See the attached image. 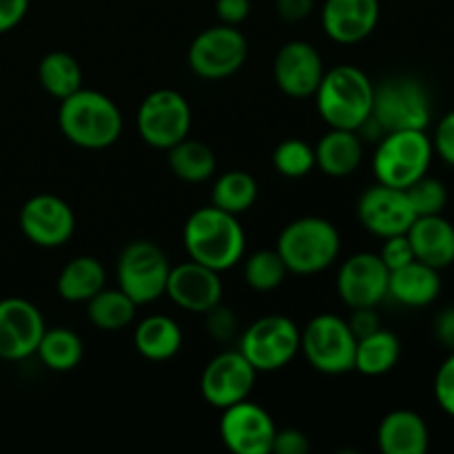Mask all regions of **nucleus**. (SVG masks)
Segmentation results:
<instances>
[{"instance_id": "nucleus-1", "label": "nucleus", "mask_w": 454, "mask_h": 454, "mask_svg": "<svg viewBox=\"0 0 454 454\" xmlns=\"http://www.w3.org/2000/svg\"><path fill=\"white\" fill-rule=\"evenodd\" d=\"M182 242L191 260L217 273L238 266L247 251V233L238 215H231L213 204L191 213L182 231Z\"/></svg>"}, {"instance_id": "nucleus-2", "label": "nucleus", "mask_w": 454, "mask_h": 454, "mask_svg": "<svg viewBox=\"0 0 454 454\" xmlns=\"http://www.w3.org/2000/svg\"><path fill=\"white\" fill-rule=\"evenodd\" d=\"M58 127L71 145L80 149H109L122 136V111L120 106L96 89H78L60 100Z\"/></svg>"}, {"instance_id": "nucleus-3", "label": "nucleus", "mask_w": 454, "mask_h": 454, "mask_svg": "<svg viewBox=\"0 0 454 454\" xmlns=\"http://www.w3.org/2000/svg\"><path fill=\"white\" fill-rule=\"evenodd\" d=\"M375 100V84L355 65H337L326 71L315 91V102L331 129L359 131L368 122Z\"/></svg>"}, {"instance_id": "nucleus-4", "label": "nucleus", "mask_w": 454, "mask_h": 454, "mask_svg": "<svg viewBox=\"0 0 454 454\" xmlns=\"http://www.w3.org/2000/svg\"><path fill=\"white\" fill-rule=\"evenodd\" d=\"M341 238L333 222L306 215L288 222L279 233L275 251L286 264L288 273L315 275L335 264Z\"/></svg>"}, {"instance_id": "nucleus-5", "label": "nucleus", "mask_w": 454, "mask_h": 454, "mask_svg": "<svg viewBox=\"0 0 454 454\" xmlns=\"http://www.w3.org/2000/svg\"><path fill=\"white\" fill-rule=\"evenodd\" d=\"M433 118V102L424 84L411 75H395L375 84L371 120L381 136L390 131H426Z\"/></svg>"}, {"instance_id": "nucleus-6", "label": "nucleus", "mask_w": 454, "mask_h": 454, "mask_svg": "<svg viewBox=\"0 0 454 454\" xmlns=\"http://www.w3.org/2000/svg\"><path fill=\"white\" fill-rule=\"evenodd\" d=\"M433 155V142L426 131H390L384 133L372 155V171L381 184L408 189L428 173Z\"/></svg>"}, {"instance_id": "nucleus-7", "label": "nucleus", "mask_w": 454, "mask_h": 454, "mask_svg": "<svg viewBox=\"0 0 454 454\" xmlns=\"http://www.w3.org/2000/svg\"><path fill=\"white\" fill-rule=\"evenodd\" d=\"M357 337L350 331L348 319L333 313H319L306 324L300 335V350L306 362L324 375H346L355 371Z\"/></svg>"}, {"instance_id": "nucleus-8", "label": "nucleus", "mask_w": 454, "mask_h": 454, "mask_svg": "<svg viewBox=\"0 0 454 454\" xmlns=\"http://www.w3.org/2000/svg\"><path fill=\"white\" fill-rule=\"evenodd\" d=\"M168 273L171 264L167 255L158 244L149 239H136L127 244L115 266L118 288L127 293L137 306L151 304L167 293Z\"/></svg>"}, {"instance_id": "nucleus-9", "label": "nucleus", "mask_w": 454, "mask_h": 454, "mask_svg": "<svg viewBox=\"0 0 454 454\" xmlns=\"http://www.w3.org/2000/svg\"><path fill=\"white\" fill-rule=\"evenodd\" d=\"M300 335L301 331L291 317L266 315L244 331L238 350L257 372H275L288 366L300 353Z\"/></svg>"}, {"instance_id": "nucleus-10", "label": "nucleus", "mask_w": 454, "mask_h": 454, "mask_svg": "<svg viewBox=\"0 0 454 454\" xmlns=\"http://www.w3.org/2000/svg\"><path fill=\"white\" fill-rule=\"evenodd\" d=\"M247 56V35L238 27L220 22L195 35L189 47V67L202 80H224L242 69Z\"/></svg>"}, {"instance_id": "nucleus-11", "label": "nucleus", "mask_w": 454, "mask_h": 454, "mask_svg": "<svg viewBox=\"0 0 454 454\" xmlns=\"http://www.w3.org/2000/svg\"><path fill=\"white\" fill-rule=\"evenodd\" d=\"M191 105L176 89H158L137 109V133L149 146L168 151L191 131Z\"/></svg>"}, {"instance_id": "nucleus-12", "label": "nucleus", "mask_w": 454, "mask_h": 454, "mask_svg": "<svg viewBox=\"0 0 454 454\" xmlns=\"http://www.w3.org/2000/svg\"><path fill=\"white\" fill-rule=\"evenodd\" d=\"M255 380L257 371L251 362L239 350H226L207 364L200 377V393L208 406L224 411L248 399Z\"/></svg>"}, {"instance_id": "nucleus-13", "label": "nucleus", "mask_w": 454, "mask_h": 454, "mask_svg": "<svg viewBox=\"0 0 454 454\" xmlns=\"http://www.w3.org/2000/svg\"><path fill=\"white\" fill-rule=\"evenodd\" d=\"M275 433H278V426L273 417L248 399L222 411L220 437L231 452L270 454Z\"/></svg>"}, {"instance_id": "nucleus-14", "label": "nucleus", "mask_w": 454, "mask_h": 454, "mask_svg": "<svg viewBox=\"0 0 454 454\" xmlns=\"http://www.w3.org/2000/svg\"><path fill=\"white\" fill-rule=\"evenodd\" d=\"M357 217L359 224L368 233L381 239L406 233L412 222L417 220L406 189H395V186L381 184V182L359 195Z\"/></svg>"}, {"instance_id": "nucleus-15", "label": "nucleus", "mask_w": 454, "mask_h": 454, "mask_svg": "<svg viewBox=\"0 0 454 454\" xmlns=\"http://www.w3.org/2000/svg\"><path fill=\"white\" fill-rule=\"evenodd\" d=\"M388 278L380 253H355L337 273V293L348 309H375L388 297Z\"/></svg>"}, {"instance_id": "nucleus-16", "label": "nucleus", "mask_w": 454, "mask_h": 454, "mask_svg": "<svg viewBox=\"0 0 454 454\" xmlns=\"http://www.w3.org/2000/svg\"><path fill=\"white\" fill-rule=\"evenodd\" d=\"M44 331L38 306L22 297L0 300V359L20 362L35 355Z\"/></svg>"}, {"instance_id": "nucleus-17", "label": "nucleus", "mask_w": 454, "mask_h": 454, "mask_svg": "<svg viewBox=\"0 0 454 454\" xmlns=\"http://www.w3.org/2000/svg\"><path fill=\"white\" fill-rule=\"evenodd\" d=\"M20 231L35 247L58 248L69 242L74 235L75 215L62 198L40 193L22 204Z\"/></svg>"}, {"instance_id": "nucleus-18", "label": "nucleus", "mask_w": 454, "mask_h": 454, "mask_svg": "<svg viewBox=\"0 0 454 454\" xmlns=\"http://www.w3.org/2000/svg\"><path fill=\"white\" fill-rule=\"evenodd\" d=\"M324 62L317 49L306 40H291L275 53L273 78L279 91L288 98H313L322 82Z\"/></svg>"}, {"instance_id": "nucleus-19", "label": "nucleus", "mask_w": 454, "mask_h": 454, "mask_svg": "<svg viewBox=\"0 0 454 454\" xmlns=\"http://www.w3.org/2000/svg\"><path fill=\"white\" fill-rule=\"evenodd\" d=\"M222 293L224 286L220 273L200 262L189 260L184 264L171 266L164 295L191 313H208L222 301Z\"/></svg>"}, {"instance_id": "nucleus-20", "label": "nucleus", "mask_w": 454, "mask_h": 454, "mask_svg": "<svg viewBox=\"0 0 454 454\" xmlns=\"http://www.w3.org/2000/svg\"><path fill=\"white\" fill-rule=\"evenodd\" d=\"M380 0H324L322 29L333 43L357 44L380 22Z\"/></svg>"}, {"instance_id": "nucleus-21", "label": "nucleus", "mask_w": 454, "mask_h": 454, "mask_svg": "<svg viewBox=\"0 0 454 454\" xmlns=\"http://www.w3.org/2000/svg\"><path fill=\"white\" fill-rule=\"evenodd\" d=\"M415 260L442 270L454 264V224L439 215L417 217L406 231Z\"/></svg>"}, {"instance_id": "nucleus-22", "label": "nucleus", "mask_w": 454, "mask_h": 454, "mask_svg": "<svg viewBox=\"0 0 454 454\" xmlns=\"http://www.w3.org/2000/svg\"><path fill=\"white\" fill-rule=\"evenodd\" d=\"M377 446L384 454H424L430 446V430L415 411H393L377 428Z\"/></svg>"}, {"instance_id": "nucleus-23", "label": "nucleus", "mask_w": 454, "mask_h": 454, "mask_svg": "<svg viewBox=\"0 0 454 454\" xmlns=\"http://www.w3.org/2000/svg\"><path fill=\"white\" fill-rule=\"evenodd\" d=\"M442 293L439 270L419 260L408 262L402 269L390 270L388 297L408 309H424L430 306Z\"/></svg>"}, {"instance_id": "nucleus-24", "label": "nucleus", "mask_w": 454, "mask_h": 454, "mask_svg": "<svg viewBox=\"0 0 454 454\" xmlns=\"http://www.w3.org/2000/svg\"><path fill=\"white\" fill-rule=\"evenodd\" d=\"M364 160V145L359 131L328 129L315 146V167L328 177H348Z\"/></svg>"}, {"instance_id": "nucleus-25", "label": "nucleus", "mask_w": 454, "mask_h": 454, "mask_svg": "<svg viewBox=\"0 0 454 454\" xmlns=\"http://www.w3.org/2000/svg\"><path fill=\"white\" fill-rule=\"evenodd\" d=\"M180 324L168 315H149L133 333V346L149 362H168L182 348Z\"/></svg>"}, {"instance_id": "nucleus-26", "label": "nucleus", "mask_w": 454, "mask_h": 454, "mask_svg": "<svg viewBox=\"0 0 454 454\" xmlns=\"http://www.w3.org/2000/svg\"><path fill=\"white\" fill-rule=\"evenodd\" d=\"M106 286V270L93 255H78L62 266L58 275V295L71 304H87Z\"/></svg>"}, {"instance_id": "nucleus-27", "label": "nucleus", "mask_w": 454, "mask_h": 454, "mask_svg": "<svg viewBox=\"0 0 454 454\" xmlns=\"http://www.w3.org/2000/svg\"><path fill=\"white\" fill-rule=\"evenodd\" d=\"M402 357V341L395 333L377 328L366 337H359L355 348V371L364 377H381L393 371Z\"/></svg>"}, {"instance_id": "nucleus-28", "label": "nucleus", "mask_w": 454, "mask_h": 454, "mask_svg": "<svg viewBox=\"0 0 454 454\" xmlns=\"http://www.w3.org/2000/svg\"><path fill=\"white\" fill-rule=\"evenodd\" d=\"M167 162L173 176L191 182V184L207 182L208 177L215 176L217 168V160L211 146L200 140H189V136L167 151Z\"/></svg>"}, {"instance_id": "nucleus-29", "label": "nucleus", "mask_w": 454, "mask_h": 454, "mask_svg": "<svg viewBox=\"0 0 454 454\" xmlns=\"http://www.w3.org/2000/svg\"><path fill=\"white\" fill-rule=\"evenodd\" d=\"M35 355H38L40 362H43L49 371L69 372L74 371V368H78L80 362H82L84 344L82 340H80L78 333L71 331V328H47L43 340H40Z\"/></svg>"}, {"instance_id": "nucleus-30", "label": "nucleus", "mask_w": 454, "mask_h": 454, "mask_svg": "<svg viewBox=\"0 0 454 454\" xmlns=\"http://www.w3.org/2000/svg\"><path fill=\"white\" fill-rule=\"evenodd\" d=\"M38 80L49 96L65 100L82 89V67L71 53L51 51L40 60Z\"/></svg>"}, {"instance_id": "nucleus-31", "label": "nucleus", "mask_w": 454, "mask_h": 454, "mask_svg": "<svg viewBox=\"0 0 454 454\" xmlns=\"http://www.w3.org/2000/svg\"><path fill=\"white\" fill-rule=\"evenodd\" d=\"M137 304L120 288H102L87 301L89 322L100 331H120L136 319Z\"/></svg>"}, {"instance_id": "nucleus-32", "label": "nucleus", "mask_w": 454, "mask_h": 454, "mask_svg": "<svg viewBox=\"0 0 454 454\" xmlns=\"http://www.w3.org/2000/svg\"><path fill=\"white\" fill-rule=\"evenodd\" d=\"M257 182L247 171H226L215 180L211 189V204L231 213V215H242L253 204L257 202Z\"/></svg>"}, {"instance_id": "nucleus-33", "label": "nucleus", "mask_w": 454, "mask_h": 454, "mask_svg": "<svg viewBox=\"0 0 454 454\" xmlns=\"http://www.w3.org/2000/svg\"><path fill=\"white\" fill-rule=\"evenodd\" d=\"M288 269L279 253L275 248H264L257 251L244 262V282L257 293L275 291L286 279Z\"/></svg>"}, {"instance_id": "nucleus-34", "label": "nucleus", "mask_w": 454, "mask_h": 454, "mask_svg": "<svg viewBox=\"0 0 454 454\" xmlns=\"http://www.w3.org/2000/svg\"><path fill=\"white\" fill-rule=\"evenodd\" d=\"M273 167L279 176L291 180L306 177L315 168V149L297 137L279 142L273 151Z\"/></svg>"}, {"instance_id": "nucleus-35", "label": "nucleus", "mask_w": 454, "mask_h": 454, "mask_svg": "<svg viewBox=\"0 0 454 454\" xmlns=\"http://www.w3.org/2000/svg\"><path fill=\"white\" fill-rule=\"evenodd\" d=\"M406 193L417 217L439 215L448 204V189L443 186V182L437 180V177H430L428 173L417 182H412Z\"/></svg>"}, {"instance_id": "nucleus-36", "label": "nucleus", "mask_w": 454, "mask_h": 454, "mask_svg": "<svg viewBox=\"0 0 454 454\" xmlns=\"http://www.w3.org/2000/svg\"><path fill=\"white\" fill-rule=\"evenodd\" d=\"M434 399L439 408L454 419V350L443 359L434 375Z\"/></svg>"}, {"instance_id": "nucleus-37", "label": "nucleus", "mask_w": 454, "mask_h": 454, "mask_svg": "<svg viewBox=\"0 0 454 454\" xmlns=\"http://www.w3.org/2000/svg\"><path fill=\"white\" fill-rule=\"evenodd\" d=\"M380 257L384 260V264L388 266V270L402 269V266H406L408 262L415 260V253H412L408 235L402 233V235H393V238H386Z\"/></svg>"}, {"instance_id": "nucleus-38", "label": "nucleus", "mask_w": 454, "mask_h": 454, "mask_svg": "<svg viewBox=\"0 0 454 454\" xmlns=\"http://www.w3.org/2000/svg\"><path fill=\"white\" fill-rule=\"evenodd\" d=\"M433 142V151L443 160L446 164L454 167V111L443 115L439 120L437 129H434V136L430 137Z\"/></svg>"}, {"instance_id": "nucleus-39", "label": "nucleus", "mask_w": 454, "mask_h": 454, "mask_svg": "<svg viewBox=\"0 0 454 454\" xmlns=\"http://www.w3.org/2000/svg\"><path fill=\"white\" fill-rule=\"evenodd\" d=\"M310 450V442L301 430L282 428L275 433L273 452L275 454H306Z\"/></svg>"}, {"instance_id": "nucleus-40", "label": "nucleus", "mask_w": 454, "mask_h": 454, "mask_svg": "<svg viewBox=\"0 0 454 454\" xmlns=\"http://www.w3.org/2000/svg\"><path fill=\"white\" fill-rule=\"evenodd\" d=\"M207 315H208L207 328L215 340L224 341L235 335V331H238V322H235V315L231 313L229 309H222V306L217 304L215 309L208 310Z\"/></svg>"}, {"instance_id": "nucleus-41", "label": "nucleus", "mask_w": 454, "mask_h": 454, "mask_svg": "<svg viewBox=\"0 0 454 454\" xmlns=\"http://www.w3.org/2000/svg\"><path fill=\"white\" fill-rule=\"evenodd\" d=\"M217 20L224 25H242L251 16V0H215Z\"/></svg>"}, {"instance_id": "nucleus-42", "label": "nucleus", "mask_w": 454, "mask_h": 454, "mask_svg": "<svg viewBox=\"0 0 454 454\" xmlns=\"http://www.w3.org/2000/svg\"><path fill=\"white\" fill-rule=\"evenodd\" d=\"M31 0H0V34L16 29L29 12Z\"/></svg>"}, {"instance_id": "nucleus-43", "label": "nucleus", "mask_w": 454, "mask_h": 454, "mask_svg": "<svg viewBox=\"0 0 454 454\" xmlns=\"http://www.w3.org/2000/svg\"><path fill=\"white\" fill-rule=\"evenodd\" d=\"M317 0H275V12L284 22H301L313 13Z\"/></svg>"}, {"instance_id": "nucleus-44", "label": "nucleus", "mask_w": 454, "mask_h": 454, "mask_svg": "<svg viewBox=\"0 0 454 454\" xmlns=\"http://www.w3.org/2000/svg\"><path fill=\"white\" fill-rule=\"evenodd\" d=\"M350 331L355 333V337H366L371 333H375L377 328H381L380 317H377L375 309H353V315L348 319Z\"/></svg>"}, {"instance_id": "nucleus-45", "label": "nucleus", "mask_w": 454, "mask_h": 454, "mask_svg": "<svg viewBox=\"0 0 454 454\" xmlns=\"http://www.w3.org/2000/svg\"><path fill=\"white\" fill-rule=\"evenodd\" d=\"M434 337L439 340V344L454 350V306L443 309L437 315V319H434Z\"/></svg>"}]
</instances>
